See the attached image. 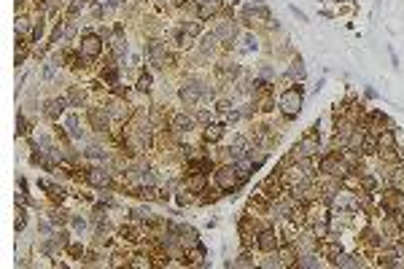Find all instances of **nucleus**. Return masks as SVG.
<instances>
[{
  "mask_svg": "<svg viewBox=\"0 0 404 269\" xmlns=\"http://www.w3.org/2000/svg\"><path fill=\"white\" fill-rule=\"evenodd\" d=\"M302 102H305V89H302L299 84H294L291 89H286V92L280 94V111H283V116H286V118L299 116Z\"/></svg>",
  "mask_w": 404,
  "mask_h": 269,
  "instance_id": "1",
  "label": "nucleus"
},
{
  "mask_svg": "<svg viewBox=\"0 0 404 269\" xmlns=\"http://www.w3.org/2000/svg\"><path fill=\"white\" fill-rule=\"evenodd\" d=\"M318 170L326 172V175H334V178H345L350 172V167L345 164L342 153H326V156L318 162Z\"/></svg>",
  "mask_w": 404,
  "mask_h": 269,
  "instance_id": "2",
  "label": "nucleus"
},
{
  "mask_svg": "<svg viewBox=\"0 0 404 269\" xmlns=\"http://www.w3.org/2000/svg\"><path fill=\"white\" fill-rule=\"evenodd\" d=\"M315 129H318V124L312 127V132H310V134H305V137H302V143H299V146L294 148V153H296V156L310 159V156H315V153L321 151V137H318V132H315Z\"/></svg>",
  "mask_w": 404,
  "mask_h": 269,
  "instance_id": "3",
  "label": "nucleus"
},
{
  "mask_svg": "<svg viewBox=\"0 0 404 269\" xmlns=\"http://www.w3.org/2000/svg\"><path fill=\"white\" fill-rule=\"evenodd\" d=\"M81 54L87 59H97L100 54H103V38L97 35V33H84V38H81Z\"/></svg>",
  "mask_w": 404,
  "mask_h": 269,
  "instance_id": "4",
  "label": "nucleus"
},
{
  "mask_svg": "<svg viewBox=\"0 0 404 269\" xmlns=\"http://www.w3.org/2000/svg\"><path fill=\"white\" fill-rule=\"evenodd\" d=\"M202 94H208V86H205V84L186 81L184 86H181V102H184V105H197Z\"/></svg>",
  "mask_w": 404,
  "mask_h": 269,
  "instance_id": "5",
  "label": "nucleus"
},
{
  "mask_svg": "<svg viewBox=\"0 0 404 269\" xmlns=\"http://www.w3.org/2000/svg\"><path fill=\"white\" fill-rule=\"evenodd\" d=\"M146 54H148V62L154 65V67H167L170 54H167V49H165L162 41H148L146 43Z\"/></svg>",
  "mask_w": 404,
  "mask_h": 269,
  "instance_id": "6",
  "label": "nucleus"
},
{
  "mask_svg": "<svg viewBox=\"0 0 404 269\" xmlns=\"http://www.w3.org/2000/svg\"><path fill=\"white\" fill-rule=\"evenodd\" d=\"M216 186L224 188V191H235L240 186V175H237L235 167H219L216 170Z\"/></svg>",
  "mask_w": 404,
  "mask_h": 269,
  "instance_id": "7",
  "label": "nucleus"
},
{
  "mask_svg": "<svg viewBox=\"0 0 404 269\" xmlns=\"http://www.w3.org/2000/svg\"><path fill=\"white\" fill-rule=\"evenodd\" d=\"M318 253H321L323 258H331V261H334V258L342 253V245L334 240V237H329V234H323L321 240H318Z\"/></svg>",
  "mask_w": 404,
  "mask_h": 269,
  "instance_id": "8",
  "label": "nucleus"
},
{
  "mask_svg": "<svg viewBox=\"0 0 404 269\" xmlns=\"http://www.w3.org/2000/svg\"><path fill=\"white\" fill-rule=\"evenodd\" d=\"M256 248L264 253H272L277 248V232L275 229H261L259 234H256Z\"/></svg>",
  "mask_w": 404,
  "mask_h": 269,
  "instance_id": "9",
  "label": "nucleus"
},
{
  "mask_svg": "<svg viewBox=\"0 0 404 269\" xmlns=\"http://www.w3.org/2000/svg\"><path fill=\"white\" fill-rule=\"evenodd\" d=\"M89 124H92V129L94 132H105L108 129V108H89Z\"/></svg>",
  "mask_w": 404,
  "mask_h": 269,
  "instance_id": "10",
  "label": "nucleus"
},
{
  "mask_svg": "<svg viewBox=\"0 0 404 269\" xmlns=\"http://www.w3.org/2000/svg\"><path fill=\"white\" fill-rule=\"evenodd\" d=\"M87 183H92V186H97V188H108L110 186V172L103 170V167H94V170L87 172Z\"/></svg>",
  "mask_w": 404,
  "mask_h": 269,
  "instance_id": "11",
  "label": "nucleus"
},
{
  "mask_svg": "<svg viewBox=\"0 0 404 269\" xmlns=\"http://www.w3.org/2000/svg\"><path fill=\"white\" fill-rule=\"evenodd\" d=\"M216 38H219L221 43H226V46H232V41L237 38V24L235 22H221L219 27H216Z\"/></svg>",
  "mask_w": 404,
  "mask_h": 269,
  "instance_id": "12",
  "label": "nucleus"
},
{
  "mask_svg": "<svg viewBox=\"0 0 404 269\" xmlns=\"http://www.w3.org/2000/svg\"><path fill=\"white\" fill-rule=\"evenodd\" d=\"M191 127H194V118H191L189 113H175V116L170 118V129H173V132H191Z\"/></svg>",
  "mask_w": 404,
  "mask_h": 269,
  "instance_id": "13",
  "label": "nucleus"
},
{
  "mask_svg": "<svg viewBox=\"0 0 404 269\" xmlns=\"http://www.w3.org/2000/svg\"><path fill=\"white\" fill-rule=\"evenodd\" d=\"M65 108H68V97H54V100H49V105H46V116L59 118L65 113Z\"/></svg>",
  "mask_w": 404,
  "mask_h": 269,
  "instance_id": "14",
  "label": "nucleus"
},
{
  "mask_svg": "<svg viewBox=\"0 0 404 269\" xmlns=\"http://www.w3.org/2000/svg\"><path fill=\"white\" fill-rule=\"evenodd\" d=\"M237 73H240L237 65H229V62H219L216 65V76H219L221 81H232V78H237Z\"/></svg>",
  "mask_w": 404,
  "mask_h": 269,
  "instance_id": "15",
  "label": "nucleus"
},
{
  "mask_svg": "<svg viewBox=\"0 0 404 269\" xmlns=\"http://www.w3.org/2000/svg\"><path fill=\"white\" fill-rule=\"evenodd\" d=\"M186 188H189L191 194L205 191V172H191V175L186 178Z\"/></svg>",
  "mask_w": 404,
  "mask_h": 269,
  "instance_id": "16",
  "label": "nucleus"
},
{
  "mask_svg": "<svg viewBox=\"0 0 404 269\" xmlns=\"http://www.w3.org/2000/svg\"><path fill=\"white\" fill-rule=\"evenodd\" d=\"M377 143H380V151H396V134H393V129H383L377 134Z\"/></svg>",
  "mask_w": 404,
  "mask_h": 269,
  "instance_id": "17",
  "label": "nucleus"
},
{
  "mask_svg": "<svg viewBox=\"0 0 404 269\" xmlns=\"http://www.w3.org/2000/svg\"><path fill=\"white\" fill-rule=\"evenodd\" d=\"M235 170H237V175H240V181H245V178H248V175H251V172H254V170H256V164H254V162H251V159H248V156H245V159H237V164H235Z\"/></svg>",
  "mask_w": 404,
  "mask_h": 269,
  "instance_id": "18",
  "label": "nucleus"
},
{
  "mask_svg": "<svg viewBox=\"0 0 404 269\" xmlns=\"http://www.w3.org/2000/svg\"><path fill=\"white\" fill-rule=\"evenodd\" d=\"M84 100H87V92H84L81 86H70L68 89V102L73 108H81V105H84Z\"/></svg>",
  "mask_w": 404,
  "mask_h": 269,
  "instance_id": "19",
  "label": "nucleus"
},
{
  "mask_svg": "<svg viewBox=\"0 0 404 269\" xmlns=\"http://www.w3.org/2000/svg\"><path fill=\"white\" fill-rule=\"evenodd\" d=\"M216 11H219V0H205V3H200V8H197V17L210 19Z\"/></svg>",
  "mask_w": 404,
  "mask_h": 269,
  "instance_id": "20",
  "label": "nucleus"
},
{
  "mask_svg": "<svg viewBox=\"0 0 404 269\" xmlns=\"http://www.w3.org/2000/svg\"><path fill=\"white\" fill-rule=\"evenodd\" d=\"M119 237L121 240H127V242H140V229L132 226V223H127V226L119 229Z\"/></svg>",
  "mask_w": 404,
  "mask_h": 269,
  "instance_id": "21",
  "label": "nucleus"
},
{
  "mask_svg": "<svg viewBox=\"0 0 404 269\" xmlns=\"http://www.w3.org/2000/svg\"><path fill=\"white\" fill-rule=\"evenodd\" d=\"M277 258H280V264H296V253H294V245H280L277 248Z\"/></svg>",
  "mask_w": 404,
  "mask_h": 269,
  "instance_id": "22",
  "label": "nucleus"
},
{
  "mask_svg": "<svg viewBox=\"0 0 404 269\" xmlns=\"http://www.w3.org/2000/svg\"><path fill=\"white\" fill-rule=\"evenodd\" d=\"M380 151V143H377V137H372V134H364L361 140V153H367V156H372V153Z\"/></svg>",
  "mask_w": 404,
  "mask_h": 269,
  "instance_id": "23",
  "label": "nucleus"
},
{
  "mask_svg": "<svg viewBox=\"0 0 404 269\" xmlns=\"http://www.w3.org/2000/svg\"><path fill=\"white\" fill-rule=\"evenodd\" d=\"M224 137V127L221 124H208L205 127V140L208 143H216V140H221Z\"/></svg>",
  "mask_w": 404,
  "mask_h": 269,
  "instance_id": "24",
  "label": "nucleus"
},
{
  "mask_svg": "<svg viewBox=\"0 0 404 269\" xmlns=\"http://www.w3.org/2000/svg\"><path fill=\"white\" fill-rule=\"evenodd\" d=\"M331 264H334V267H361L364 261L361 258H356V256H345V253H340Z\"/></svg>",
  "mask_w": 404,
  "mask_h": 269,
  "instance_id": "25",
  "label": "nucleus"
},
{
  "mask_svg": "<svg viewBox=\"0 0 404 269\" xmlns=\"http://www.w3.org/2000/svg\"><path fill=\"white\" fill-rule=\"evenodd\" d=\"M189 170L205 172V175H208V172L213 170V162H210V159H197V162H189Z\"/></svg>",
  "mask_w": 404,
  "mask_h": 269,
  "instance_id": "26",
  "label": "nucleus"
},
{
  "mask_svg": "<svg viewBox=\"0 0 404 269\" xmlns=\"http://www.w3.org/2000/svg\"><path fill=\"white\" fill-rule=\"evenodd\" d=\"M68 129H70V137H84V129H78V113H70L68 116Z\"/></svg>",
  "mask_w": 404,
  "mask_h": 269,
  "instance_id": "27",
  "label": "nucleus"
},
{
  "mask_svg": "<svg viewBox=\"0 0 404 269\" xmlns=\"http://www.w3.org/2000/svg\"><path fill=\"white\" fill-rule=\"evenodd\" d=\"M121 27H116V41H113V57H121V54H127V41L119 35Z\"/></svg>",
  "mask_w": 404,
  "mask_h": 269,
  "instance_id": "28",
  "label": "nucleus"
},
{
  "mask_svg": "<svg viewBox=\"0 0 404 269\" xmlns=\"http://www.w3.org/2000/svg\"><path fill=\"white\" fill-rule=\"evenodd\" d=\"M248 51H256V38H254V35H245V38H242L240 54H248Z\"/></svg>",
  "mask_w": 404,
  "mask_h": 269,
  "instance_id": "29",
  "label": "nucleus"
},
{
  "mask_svg": "<svg viewBox=\"0 0 404 269\" xmlns=\"http://www.w3.org/2000/svg\"><path fill=\"white\" fill-rule=\"evenodd\" d=\"M54 78H57V67H54L52 62H46V65H43V81H46V84H52Z\"/></svg>",
  "mask_w": 404,
  "mask_h": 269,
  "instance_id": "30",
  "label": "nucleus"
},
{
  "mask_svg": "<svg viewBox=\"0 0 404 269\" xmlns=\"http://www.w3.org/2000/svg\"><path fill=\"white\" fill-rule=\"evenodd\" d=\"M291 76H294V78H299V81H302V78H305V67H302V59H294V62H291Z\"/></svg>",
  "mask_w": 404,
  "mask_h": 269,
  "instance_id": "31",
  "label": "nucleus"
},
{
  "mask_svg": "<svg viewBox=\"0 0 404 269\" xmlns=\"http://www.w3.org/2000/svg\"><path fill=\"white\" fill-rule=\"evenodd\" d=\"M294 267H318V258L315 256H296Z\"/></svg>",
  "mask_w": 404,
  "mask_h": 269,
  "instance_id": "32",
  "label": "nucleus"
},
{
  "mask_svg": "<svg viewBox=\"0 0 404 269\" xmlns=\"http://www.w3.org/2000/svg\"><path fill=\"white\" fill-rule=\"evenodd\" d=\"M151 84H154V78H151L148 73H143V76L138 78V89L140 92H151Z\"/></svg>",
  "mask_w": 404,
  "mask_h": 269,
  "instance_id": "33",
  "label": "nucleus"
},
{
  "mask_svg": "<svg viewBox=\"0 0 404 269\" xmlns=\"http://www.w3.org/2000/svg\"><path fill=\"white\" fill-rule=\"evenodd\" d=\"M17 216H19V218H17V232H22V229L27 226V213H24V207H22V205L17 207Z\"/></svg>",
  "mask_w": 404,
  "mask_h": 269,
  "instance_id": "34",
  "label": "nucleus"
},
{
  "mask_svg": "<svg viewBox=\"0 0 404 269\" xmlns=\"http://www.w3.org/2000/svg\"><path fill=\"white\" fill-rule=\"evenodd\" d=\"M103 81L105 84H116V65H108L103 70Z\"/></svg>",
  "mask_w": 404,
  "mask_h": 269,
  "instance_id": "35",
  "label": "nucleus"
},
{
  "mask_svg": "<svg viewBox=\"0 0 404 269\" xmlns=\"http://www.w3.org/2000/svg\"><path fill=\"white\" fill-rule=\"evenodd\" d=\"M375 186H377L375 178H372V175H364V172H361V188H364V191H375Z\"/></svg>",
  "mask_w": 404,
  "mask_h": 269,
  "instance_id": "36",
  "label": "nucleus"
},
{
  "mask_svg": "<svg viewBox=\"0 0 404 269\" xmlns=\"http://www.w3.org/2000/svg\"><path fill=\"white\" fill-rule=\"evenodd\" d=\"M17 127H19L17 129L19 134H27L30 132V124H27V118H24V113H19V116H17Z\"/></svg>",
  "mask_w": 404,
  "mask_h": 269,
  "instance_id": "37",
  "label": "nucleus"
},
{
  "mask_svg": "<svg viewBox=\"0 0 404 269\" xmlns=\"http://www.w3.org/2000/svg\"><path fill=\"white\" fill-rule=\"evenodd\" d=\"M43 35V19H38V22L33 24V33H30V38H33L35 43H38V38Z\"/></svg>",
  "mask_w": 404,
  "mask_h": 269,
  "instance_id": "38",
  "label": "nucleus"
},
{
  "mask_svg": "<svg viewBox=\"0 0 404 269\" xmlns=\"http://www.w3.org/2000/svg\"><path fill=\"white\" fill-rule=\"evenodd\" d=\"M175 202H178L181 207H186L191 202V191H178V197H175Z\"/></svg>",
  "mask_w": 404,
  "mask_h": 269,
  "instance_id": "39",
  "label": "nucleus"
},
{
  "mask_svg": "<svg viewBox=\"0 0 404 269\" xmlns=\"http://www.w3.org/2000/svg\"><path fill=\"white\" fill-rule=\"evenodd\" d=\"M232 264H235V267H254V258H251L248 253H242V256L237 258V261H232Z\"/></svg>",
  "mask_w": 404,
  "mask_h": 269,
  "instance_id": "40",
  "label": "nucleus"
},
{
  "mask_svg": "<svg viewBox=\"0 0 404 269\" xmlns=\"http://www.w3.org/2000/svg\"><path fill=\"white\" fill-rule=\"evenodd\" d=\"M184 30H186V33H189L191 38H194V35H197V33H200L202 27H200V22H191V24H184Z\"/></svg>",
  "mask_w": 404,
  "mask_h": 269,
  "instance_id": "41",
  "label": "nucleus"
},
{
  "mask_svg": "<svg viewBox=\"0 0 404 269\" xmlns=\"http://www.w3.org/2000/svg\"><path fill=\"white\" fill-rule=\"evenodd\" d=\"M52 221H54V223H68V216H65L62 210H59V213L54 210V213H52Z\"/></svg>",
  "mask_w": 404,
  "mask_h": 269,
  "instance_id": "42",
  "label": "nucleus"
},
{
  "mask_svg": "<svg viewBox=\"0 0 404 269\" xmlns=\"http://www.w3.org/2000/svg\"><path fill=\"white\" fill-rule=\"evenodd\" d=\"M68 253H70V256H75V258H81V256H84V248H81V245H68Z\"/></svg>",
  "mask_w": 404,
  "mask_h": 269,
  "instance_id": "43",
  "label": "nucleus"
},
{
  "mask_svg": "<svg viewBox=\"0 0 404 269\" xmlns=\"http://www.w3.org/2000/svg\"><path fill=\"white\" fill-rule=\"evenodd\" d=\"M27 27H30V19H27V17H19V19H17V30H19V33H24Z\"/></svg>",
  "mask_w": 404,
  "mask_h": 269,
  "instance_id": "44",
  "label": "nucleus"
},
{
  "mask_svg": "<svg viewBox=\"0 0 404 269\" xmlns=\"http://www.w3.org/2000/svg\"><path fill=\"white\" fill-rule=\"evenodd\" d=\"M229 102H226V100H219V105H216V111H219V113H229Z\"/></svg>",
  "mask_w": 404,
  "mask_h": 269,
  "instance_id": "45",
  "label": "nucleus"
},
{
  "mask_svg": "<svg viewBox=\"0 0 404 269\" xmlns=\"http://www.w3.org/2000/svg\"><path fill=\"white\" fill-rule=\"evenodd\" d=\"M259 105H261V111H272V100H270V97H264V100L259 102Z\"/></svg>",
  "mask_w": 404,
  "mask_h": 269,
  "instance_id": "46",
  "label": "nucleus"
},
{
  "mask_svg": "<svg viewBox=\"0 0 404 269\" xmlns=\"http://www.w3.org/2000/svg\"><path fill=\"white\" fill-rule=\"evenodd\" d=\"M291 11H294V17H296V19H302V22H307V17H305V14H302L296 6H291Z\"/></svg>",
  "mask_w": 404,
  "mask_h": 269,
  "instance_id": "47",
  "label": "nucleus"
},
{
  "mask_svg": "<svg viewBox=\"0 0 404 269\" xmlns=\"http://www.w3.org/2000/svg\"><path fill=\"white\" fill-rule=\"evenodd\" d=\"M73 226L78 229V232H84V226H87V223H84V221H78V218H75V221H73Z\"/></svg>",
  "mask_w": 404,
  "mask_h": 269,
  "instance_id": "48",
  "label": "nucleus"
},
{
  "mask_svg": "<svg viewBox=\"0 0 404 269\" xmlns=\"http://www.w3.org/2000/svg\"><path fill=\"white\" fill-rule=\"evenodd\" d=\"M194 3H205V0H194Z\"/></svg>",
  "mask_w": 404,
  "mask_h": 269,
  "instance_id": "49",
  "label": "nucleus"
}]
</instances>
